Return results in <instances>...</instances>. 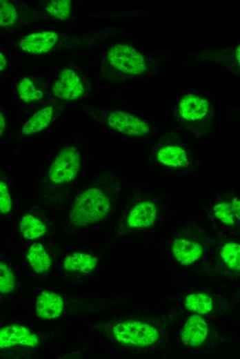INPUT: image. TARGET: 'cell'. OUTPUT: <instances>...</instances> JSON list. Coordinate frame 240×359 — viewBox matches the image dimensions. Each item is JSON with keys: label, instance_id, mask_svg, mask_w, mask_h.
<instances>
[{"label": "cell", "instance_id": "obj_20", "mask_svg": "<svg viewBox=\"0 0 240 359\" xmlns=\"http://www.w3.org/2000/svg\"><path fill=\"white\" fill-rule=\"evenodd\" d=\"M221 256L230 269L240 271V244L226 243L221 248Z\"/></svg>", "mask_w": 240, "mask_h": 359}, {"label": "cell", "instance_id": "obj_14", "mask_svg": "<svg viewBox=\"0 0 240 359\" xmlns=\"http://www.w3.org/2000/svg\"><path fill=\"white\" fill-rule=\"evenodd\" d=\"M157 160L163 165L172 168L184 167L188 164L186 151L179 146H166L157 153Z\"/></svg>", "mask_w": 240, "mask_h": 359}, {"label": "cell", "instance_id": "obj_17", "mask_svg": "<svg viewBox=\"0 0 240 359\" xmlns=\"http://www.w3.org/2000/svg\"><path fill=\"white\" fill-rule=\"evenodd\" d=\"M52 117L53 108L52 106H46L39 110L23 126L22 133L32 135L43 130L49 126L52 120Z\"/></svg>", "mask_w": 240, "mask_h": 359}, {"label": "cell", "instance_id": "obj_2", "mask_svg": "<svg viewBox=\"0 0 240 359\" xmlns=\"http://www.w3.org/2000/svg\"><path fill=\"white\" fill-rule=\"evenodd\" d=\"M112 331L119 342L141 347L152 345L159 337L158 331L152 325L134 320L117 324Z\"/></svg>", "mask_w": 240, "mask_h": 359}, {"label": "cell", "instance_id": "obj_16", "mask_svg": "<svg viewBox=\"0 0 240 359\" xmlns=\"http://www.w3.org/2000/svg\"><path fill=\"white\" fill-rule=\"evenodd\" d=\"M26 258L32 269L39 273L48 271L52 264L51 258L43 246L39 242L32 244L28 251Z\"/></svg>", "mask_w": 240, "mask_h": 359}, {"label": "cell", "instance_id": "obj_19", "mask_svg": "<svg viewBox=\"0 0 240 359\" xmlns=\"http://www.w3.org/2000/svg\"><path fill=\"white\" fill-rule=\"evenodd\" d=\"M185 307L191 311L207 314L212 310V301L210 297L203 293L190 294L186 298Z\"/></svg>", "mask_w": 240, "mask_h": 359}, {"label": "cell", "instance_id": "obj_11", "mask_svg": "<svg viewBox=\"0 0 240 359\" xmlns=\"http://www.w3.org/2000/svg\"><path fill=\"white\" fill-rule=\"evenodd\" d=\"M179 113L187 121H197L204 118L209 111L208 101L203 97L188 95L179 104Z\"/></svg>", "mask_w": 240, "mask_h": 359}, {"label": "cell", "instance_id": "obj_30", "mask_svg": "<svg viewBox=\"0 0 240 359\" xmlns=\"http://www.w3.org/2000/svg\"><path fill=\"white\" fill-rule=\"evenodd\" d=\"M235 59L240 67V45L237 48L234 53Z\"/></svg>", "mask_w": 240, "mask_h": 359}, {"label": "cell", "instance_id": "obj_26", "mask_svg": "<svg viewBox=\"0 0 240 359\" xmlns=\"http://www.w3.org/2000/svg\"><path fill=\"white\" fill-rule=\"evenodd\" d=\"M12 208V200L7 184L3 181L0 182V211L1 214L10 212Z\"/></svg>", "mask_w": 240, "mask_h": 359}, {"label": "cell", "instance_id": "obj_7", "mask_svg": "<svg viewBox=\"0 0 240 359\" xmlns=\"http://www.w3.org/2000/svg\"><path fill=\"white\" fill-rule=\"evenodd\" d=\"M38 344L37 336L25 327L11 324L3 327L0 331L1 349H6L18 345L33 347Z\"/></svg>", "mask_w": 240, "mask_h": 359}, {"label": "cell", "instance_id": "obj_27", "mask_svg": "<svg viewBox=\"0 0 240 359\" xmlns=\"http://www.w3.org/2000/svg\"><path fill=\"white\" fill-rule=\"evenodd\" d=\"M229 204L235 218L240 220V200L234 197Z\"/></svg>", "mask_w": 240, "mask_h": 359}, {"label": "cell", "instance_id": "obj_25", "mask_svg": "<svg viewBox=\"0 0 240 359\" xmlns=\"http://www.w3.org/2000/svg\"><path fill=\"white\" fill-rule=\"evenodd\" d=\"M215 216L223 223L232 225L234 223L235 217L229 203L220 202L214 206Z\"/></svg>", "mask_w": 240, "mask_h": 359}, {"label": "cell", "instance_id": "obj_24", "mask_svg": "<svg viewBox=\"0 0 240 359\" xmlns=\"http://www.w3.org/2000/svg\"><path fill=\"white\" fill-rule=\"evenodd\" d=\"M0 2V25L12 26L17 19V10L10 2L6 0H1Z\"/></svg>", "mask_w": 240, "mask_h": 359}, {"label": "cell", "instance_id": "obj_13", "mask_svg": "<svg viewBox=\"0 0 240 359\" xmlns=\"http://www.w3.org/2000/svg\"><path fill=\"white\" fill-rule=\"evenodd\" d=\"M157 215V208L150 201L140 202L130 211L127 224L132 228H144L152 225Z\"/></svg>", "mask_w": 240, "mask_h": 359}, {"label": "cell", "instance_id": "obj_1", "mask_svg": "<svg viewBox=\"0 0 240 359\" xmlns=\"http://www.w3.org/2000/svg\"><path fill=\"white\" fill-rule=\"evenodd\" d=\"M110 210V201L108 195L99 188H88L75 198L70 220L76 226H86L104 219Z\"/></svg>", "mask_w": 240, "mask_h": 359}, {"label": "cell", "instance_id": "obj_8", "mask_svg": "<svg viewBox=\"0 0 240 359\" xmlns=\"http://www.w3.org/2000/svg\"><path fill=\"white\" fill-rule=\"evenodd\" d=\"M58 40V35L52 31H42L30 34L20 41L23 52L31 54H43L50 51Z\"/></svg>", "mask_w": 240, "mask_h": 359}, {"label": "cell", "instance_id": "obj_5", "mask_svg": "<svg viewBox=\"0 0 240 359\" xmlns=\"http://www.w3.org/2000/svg\"><path fill=\"white\" fill-rule=\"evenodd\" d=\"M108 124L113 130L128 135L141 137L150 130L148 123L124 111H113L108 117Z\"/></svg>", "mask_w": 240, "mask_h": 359}, {"label": "cell", "instance_id": "obj_6", "mask_svg": "<svg viewBox=\"0 0 240 359\" xmlns=\"http://www.w3.org/2000/svg\"><path fill=\"white\" fill-rule=\"evenodd\" d=\"M84 88L79 75L69 68L63 70L54 81L53 93L66 101L76 100L83 94Z\"/></svg>", "mask_w": 240, "mask_h": 359}, {"label": "cell", "instance_id": "obj_4", "mask_svg": "<svg viewBox=\"0 0 240 359\" xmlns=\"http://www.w3.org/2000/svg\"><path fill=\"white\" fill-rule=\"evenodd\" d=\"M80 155L72 146L63 148L54 157L48 171L49 179L54 184L73 180L80 168Z\"/></svg>", "mask_w": 240, "mask_h": 359}, {"label": "cell", "instance_id": "obj_9", "mask_svg": "<svg viewBox=\"0 0 240 359\" xmlns=\"http://www.w3.org/2000/svg\"><path fill=\"white\" fill-rule=\"evenodd\" d=\"M208 332V328L205 320L199 315H193L183 326L181 336L185 345L197 347L205 341Z\"/></svg>", "mask_w": 240, "mask_h": 359}, {"label": "cell", "instance_id": "obj_18", "mask_svg": "<svg viewBox=\"0 0 240 359\" xmlns=\"http://www.w3.org/2000/svg\"><path fill=\"white\" fill-rule=\"evenodd\" d=\"M20 231L23 237L28 240H34L46 232L45 223L32 214L23 215L19 223Z\"/></svg>", "mask_w": 240, "mask_h": 359}, {"label": "cell", "instance_id": "obj_12", "mask_svg": "<svg viewBox=\"0 0 240 359\" xmlns=\"http://www.w3.org/2000/svg\"><path fill=\"white\" fill-rule=\"evenodd\" d=\"M172 251L179 263L189 265L201 257L203 248L197 242L185 237H179L174 241Z\"/></svg>", "mask_w": 240, "mask_h": 359}, {"label": "cell", "instance_id": "obj_22", "mask_svg": "<svg viewBox=\"0 0 240 359\" xmlns=\"http://www.w3.org/2000/svg\"><path fill=\"white\" fill-rule=\"evenodd\" d=\"M71 1L53 0L50 1L46 10L54 18L59 20H66L70 13Z\"/></svg>", "mask_w": 240, "mask_h": 359}, {"label": "cell", "instance_id": "obj_15", "mask_svg": "<svg viewBox=\"0 0 240 359\" xmlns=\"http://www.w3.org/2000/svg\"><path fill=\"white\" fill-rule=\"evenodd\" d=\"M97 264V259L92 255L75 252L68 255L64 260L65 269L70 272L89 273Z\"/></svg>", "mask_w": 240, "mask_h": 359}, {"label": "cell", "instance_id": "obj_3", "mask_svg": "<svg viewBox=\"0 0 240 359\" xmlns=\"http://www.w3.org/2000/svg\"><path fill=\"white\" fill-rule=\"evenodd\" d=\"M108 59L113 68L126 74L139 75L146 70L143 55L128 44L112 46L108 52Z\"/></svg>", "mask_w": 240, "mask_h": 359}, {"label": "cell", "instance_id": "obj_28", "mask_svg": "<svg viewBox=\"0 0 240 359\" xmlns=\"http://www.w3.org/2000/svg\"><path fill=\"white\" fill-rule=\"evenodd\" d=\"M6 126V121L4 116L3 115L2 113H0V134L2 135V133L5 129Z\"/></svg>", "mask_w": 240, "mask_h": 359}, {"label": "cell", "instance_id": "obj_23", "mask_svg": "<svg viewBox=\"0 0 240 359\" xmlns=\"http://www.w3.org/2000/svg\"><path fill=\"white\" fill-rule=\"evenodd\" d=\"M16 285V278L10 268L4 262L0 263V291L1 294L10 293Z\"/></svg>", "mask_w": 240, "mask_h": 359}, {"label": "cell", "instance_id": "obj_10", "mask_svg": "<svg viewBox=\"0 0 240 359\" xmlns=\"http://www.w3.org/2000/svg\"><path fill=\"white\" fill-rule=\"evenodd\" d=\"M63 309L61 297L51 291H43L37 297V315L43 319H53L59 317Z\"/></svg>", "mask_w": 240, "mask_h": 359}, {"label": "cell", "instance_id": "obj_29", "mask_svg": "<svg viewBox=\"0 0 240 359\" xmlns=\"http://www.w3.org/2000/svg\"><path fill=\"white\" fill-rule=\"evenodd\" d=\"M7 65L6 59L2 52L0 53V69L3 70Z\"/></svg>", "mask_w": 240, "mask_h": 359}, {"label": "cell", "instance_id": "obj_21", "mask_svg": "<svg viewBox=\"0 0 240 359\" xmlns=\"http://www.w3.org/2000/svg\"><path fill=\"white\" fill-rule=\"evenodd\" d=\"M17 89L21 99L27 103L38 101L43 97L42 91L37 89L28 78L21 80Z\"/></svg>", "mask_w": 240, "mask_h": 359}]
</instances>
